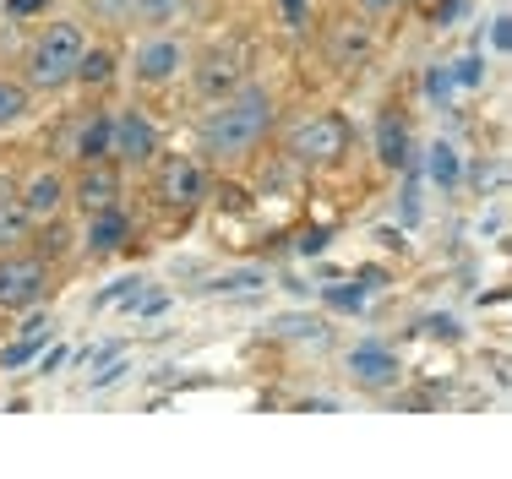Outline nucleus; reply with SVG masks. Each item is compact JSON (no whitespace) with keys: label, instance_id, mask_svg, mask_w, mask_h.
I'll use <instances>...</instances> for the list:
<instances>
[{"label":"nucleus","instance_id":"15","mask_svg":"<svg viewBox=\"0 0 512 479\" xmlns=\"http://www.w3.org/2000/svg\"><path fill=\"white\" fill-rule=\"evenodd\" d=\"M126 240V213L120 207H104V213H88V251H120Z\"/></svg>","mask_w":512,"mask_h":479},{"label":"nucleus","instance_id":"20","mask_svg":"<svg viewBox=\"0 0 512 479\" xmlns=\"http://www.w3.org/2000/svg\"><path fill=\"white\" fill-rule=\"evenodd\" d=\"M93 11L109 22H137V11H131V0H93Z\"/></svg>","mask_w":512,"mask_h":479},{"label":"nucleus","instance_id":"16","mask_svg":"<svg viewBox=\"0 0 512 479\" xmlns=\"http://www.w3.org/2000/svg\"><path fill=\"white\" fill-rule=\"evenodd\" d=\"M28 240H33V218L22 213L17 202H6V207H0V256H6V251H22Z\"/></svg>","mask_w":512,"mask_h":479},{"label":"nucleus","instance_id":"4","mask_svg":"<svg viewBox=\"0 0 512 479\" xmlns=\"http://www.w3.org/2000/svg\"><path fill=\"white\" fill-rule=\"evenodd\" d=\"M50 294V267L39 256L6 251L0 256V311H33Z\"/></svg>","mask_w":512,"mask_h":479},{"label":"nucleus","instance_id":"9","mask_svg":"<svg viewBox=\"0 0 512 479\" xmlns=\"http://www.w3.org/2000/svg\"><path fill=\"white\" fill-rule=\"evenodd\" d=\"M115 196H120V175H115V164H109V158H99V164H82L77 186H71V202H77L82 213H104V207H115Z\"/></svg>","mask_w":512,"mask_h":479},{"label":"nucleus","instance_id":"14","mask_svg":"<svg viewBox=\"0 0 512 479\" xmlns=\"http://www.w3.org/2000/svg\"><path fill=\"white\" fill-rule=\"evenodd\" d=\"M327 49H333L338 66H360V60L371 55V28H365V22H338Z\"/></svg>","mask_w":512,"mask_h":479},{"label":"nucleus","instance_id":"18","mask_svg":"<svg viewBox=\"0 0 512 479\" xmlns=\"http://www.w3.org/2000/svg\"><path fill=\"white\" fill-rule=\"evenodd\" d=\"M131 11H137V22H175L180 0H131Z\"/></svg>","mask_w":512,"mask_h":479},{"label":"nucleus","instance_id":"17","mask_svg":"<svg viewBox=\"0 0 512 479\" xmlns=\"http://www.w3.org/2000/svg\"><path fill=\"white\" fill-rule=\"evenodd\" d=\"M115 77V55L109 49H82V66H77V82H88V88H99V82Z\"/></svg>","mask_w":512,"mask_h":479},{"label":"nucleus","instance_id":"3","mask_svg":"<svg viewBox=\"0 0 512 479\" xmlns=\"http://www.w3.org/2000/svg\"><path fill=\"white\" fill-rule=\"evenodd\" d=\"M284 153L295 158V164H306V169L344 164V153H349V120L333 115V109H316V115H306V120H295V126H289Z\"/></svg>","mask_w":512,"mask_h":479},{"label":"nucleus","instance_id":"12","mask_svg":"<svg viewBox=\"0 0 512 479\" xmlns=\"http://www.w3.org/2000/svg\"><path fill=\"white\" fill-rule=\"evenodd\" d=\"M376 158H382L387 169H404L409 164V131L398 115H382L376 120Z\"/></svg>","mask_w":512,"mask_h":479},{"label":"nucleus","instance_id":"21","mask_svg":"<svg viewBox=\"0 0 512 479\" xmlns=\"http://www.w3.org/2000/svg\"><path fill=\"white\" fill-rule=\"evenodd\" d=\"M431 175H436V180H453V175H458V158H453V147H436V158H431Z\"/></svg>","mask_w":512,"mask_h":479},{"label":"nucleus","instance_id":"26","mask_svg":"<svg viewBox=\"0 0 512 479\" xmlns=\"http://www.w3.org/2000/svg\"><path fill=\"white\" fill-rule=\"evenodd\" d=\"M6 202H17V180L0 175V207H6Z\"/></svg>","mask_w":512,"mask_h":479},{"label":"nucleus","instance_id":"2","mask_svg":"<svg viewBox=\"0 0 512 479\" xmlns=\"http://www.w3.org/2000/svg\"><path fill=\"white\" fill-rule=\"evenodd\" d=\"M82 49H88V33L82 22H44L39 39L28 44V88H66L77 82Z\"/></svg>","mask_w":512,"mask_h":479},{"label":"nucleus","instance_id":"13","mask_svg":"<svg viewBox=\"0 0 512 479\" xmlns=\"http://www.w3.org/2000/svg\"><path fill=\"white\" fill-rule=\"evenodd\" d=\"M33 115V88L22 77H0V131H17Z\"/></svg>","mask_w":512,"mask_h":479},{"label":"nucleus","instance_id":"8","mask_svg":"<svg viewBox=\"0 0 512 479\" xmlns=\"http://www.w3.org/2000/svg\"><path fill=\"white\" fill-rule=\"evenodd\" d=\"M180 66H186V44H180V39H148L137 49V82H148V88L175 82Z\"/></svg>","mask_w":512,"mask_h":479},{"label":"nucleus","instance_id":"1","mask_svg":"<svg viewBox=\"0 0 512 479\" xmlns=\"http://www.w3.org/2000/svg\"><path fill=\"white\" fill-rule=\"evenodd\" d=\"M267 126H273V93L256 88V82H246V88L224 93L213 109L202 115V153L224 158V164H235V158H246L262 147Z\"/></svg>","mask_w":512,"mask_h":479},{"label":"nucleus","instance_id":"10","mask_svg":"<svg viewBox=\"0 0 512 479\" xmlns=\"http://www.w3.org/2000/svg\"><path fill=\"white\" fill-rule=\"evenodd\" d=\"M71 153H77V164H99V158H115V115L93 109V115L77 126V142H71Z\"/></svg>","mask_w":512,"mask_h":479},{"label":"nucleus","instance_id":"23","mask_svg":"<svg viewBox=\"0 0 512 479\" xmlns=\"http://www.w3.org/2000/svg\"><path fill=\"white\" fill-rule=\"evenodd\" d=\"M278 6H284V22H289V28H300V22H306V0H278Z\"/></svg>","mask_w":512,"mask_h":479},{"label":"nucleus","instance_id":"6","mask_svg":"<svg viewBox=\"0 0 512 479\" xmlns=\"http://www.w3.org/2000/svg\"><path fill=\"white\" fill-rule=\"evenodd\" d=\"M66 202H71V180L60 175V169H39V175L17 191V207L33 224H55V218L66 213Z\"/></svg>","mask_w":512,"mask_h":479},{"label":"nucleus","instance_id":"24","mask_svg":"<svg viewBox=\"0 0 512 479\" xmlns=\"http://www.w3.org/2000/svg\"><path fill=\"white\" fill-rule=\"evenodd\" d=\"M137 289V278H120V284H109L104 294H99V305H109V300H120V294H131Z\"/></svg>","mask_w":512,"mask_h":479},{"label":"nucleus","instance_id":"22","mask_svg":"<svg viewBox=\"0 0 512 479\" xmlns=\"http://www.w3.org/2000/svg\"><path fill=\"white\" fill-rule=\"evenodd\" d=\"M398 6H409V0H360V11H365V17H393Z\"/></svg>","mask_w":512,"mask_h":479},{"label":"nucleus","instance_id":"11","mask_svg":"<svg viewBox=\"0 0 512 479\" xmlns=\"http://www.w3.org/2000/svg\"><path fill=\"white\" fill-rule=\"evenodd\" d=\"M349 376H355L360 387H393V382H398V354L365 343V349L349 354Z\"/></svg>","mask_w":512,"mask_h":479},{"label":"nucleus","instance_id":"5","mask_svg":"<svg viewBox=\"0 0 512 479\" xmlns=\"http://www.w3.org/2000/svg\"><path fill=\"white\" fill-rule=\"evenodd\" d=\"M153 191H158V202H164V207H197L202 196H207V175H202V164H197V158L169 153L164 164H158Z\"/></svg>","mask_w":512,"mask_h":479},{"label":"nucleus","instance_id":"19","mask_svg":"<svg viewBox=\"0 0 512 479\" xmlns=\"http://www.w3.org/2000/svg\"><path fill=\"white\" fill-rule=\"evenodd\" d=\"M256 284H262V273H224V278H218V284H207V289H213V294H240V289H256Z\"/></svg>","mask_w":512,"mask_h":479},{"label":"nucleus","instance_id":"7","mask_svg":"<svg viewBox=\"0 0 512 479\" xmlns=\"http://www.w3.org/2000/svg\"><path fill=\"white\" fill-rule=\"evenodd\" d=\"M115 158L120 164H153L158 158V126L142 109H120L115 115Z\"/></svg>","mask_w":512,"mask_h":479},{"label":"nucleus","instance_id":"25","mask_svg":"<svg viewBox=\"0 0 512 479\" xmlns=\"http://www.w3.org/2000/svg\"><path fill=\"white\" fill-rule=\"evenodd\" d=\"M55 365H66V349H50V354H44V360H39V376H50Z\"/></svg>","mask_w":512,"mask_h":479}]
</instances>
